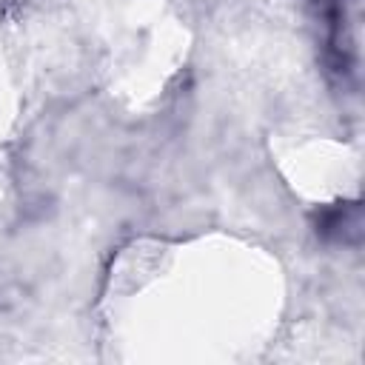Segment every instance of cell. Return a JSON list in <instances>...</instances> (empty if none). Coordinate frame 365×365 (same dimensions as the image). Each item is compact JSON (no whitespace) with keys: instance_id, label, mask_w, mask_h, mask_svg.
Returning a JSON list of instances; mask_svg holds the SVG:
<instances>
[{"instance_id":"cell-1","label":"cell","mask_w":365,"mask_h":365,"mask_svg":"<svg viewBox=\"0 0 365 365\" xmlns=\"http://www.w3.org/2000/svg\"><path fill=\"white\" fill-rule=\"evenodd\" d=\"M314 228L325 242H359L362 237V208L359 202H334L314 214Z\"/></svg>"}]
</instances>
